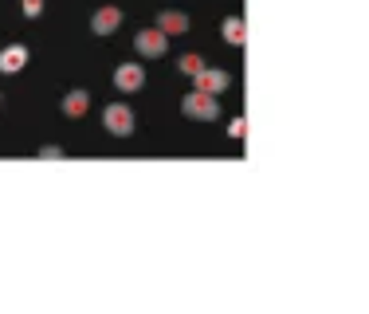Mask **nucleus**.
Returning a JSON list of instances; mask_svg holds the SVG:
<instances>
[{"instance_id":"f257e3e1","label":"nucleus","mask_w":369,"mask_h":314,"mask_svg":"<svg viewBox=\"0 0 369 314\" xmlns=\"http://www.w3.org/2000/svg\"><path fill=\"white\" fill-rule=\"evenodd\" d=\"M181 114L196 118V122H212V118H220V102H216V94H208V91H193V94L181 98Z\"/></svg>"},{"instance_id":"f03ea898","label":"nucleus","mask_w":369,"mask_h":314,"mask_svg":"<svg viewBox=\"0 0 369 314\" xmlns=\"http://www.w3.org/2000/svg\"><path fill=\"white\" fill-rule=\"evenodd\" d=\"M133 51H138L141 59H161V55L169 51V36H165L161 28H141L138 36H133Z\"/></svg>"},{"instance_id":"7ed1b4c3","label":"nucleus","mask_w":369,"mask_h":314,"mask_svg":"<svg viewBox=\"0 0 369 314\" xmlns=\"http://www.w3.org/2000/svg\"><path fill=\"white\" fill-rule=\"evenodd\" d=\"M102 126H106V133H114V138H130L133 133V110L126 106V102H110V106L102 110Z\"/></svg>"},{"instance_id":"20e7f679","label":"nucleus","mask_w":369,"mask_h":314,"mask_svg":"<svg viewBox=\"0 0 369 314\" xmlns=\"http://www.w3.org/2000/svg\"><path fill=\"white\" fill-rule=\"evenodd\" d=\"M193 78V91H208V94H224L228 86H232V75L228 71H216V67H201Z\"/></svg>"},{"instance_id":"39448f33","label":"nucleus","mask_w":369,"mask_h":314,"mask_svg":"<svg viewBox=\"0 0 369 314\" xmlns=\"http://www.w3.org/2000/svg\"><path fill=\"white\" fill-rule=\"evenodd\" d=\"M114 86L122 94H133L146 86V67L141 63H122V67H114Z\"/></svg>"},{"instance_id":"423d86ee","label":"nucleus","mask_w":369,"mask_h":314,"mask_svg":"<svg viewBox=\"0 0 369 314\" xmlns=\"http://www.w3.org/2000/svg\"><path fill=\"white\" fill-rule=\"evenodd\" d=\"M118 24H122V8H114V4H102L98 12L91 16L94 36H110V31H118Z\"/></svg>"},{"instance_id":"0eeeda50","label":"nucleus","mask_w":369,"mask_h":314,"mask_svg":"<svg viewBox=\"0 0 369 314\" xmlns=\"http://www.w3.org/2000/svg\"><path fill=\"white\" fill-rule=\"evenodd\" d=\"M28 67V47L24 44H8L0 51V75H16V71Z\"/></svg>"},{"instance_id":"6e6552de","label":"nucleus","mask_w":369,"mask_h":314,"mask_svg":"<svg viewBox=\"0 0 369 314\" xmlns=\"http://www.w3.org/2000/svg\"><path fill=\"white\" fill-rule=\"evenodd\" d=\"M157 28H161L165 36H185V31H188V16H185V12H173V8H165V12L157 16Z\"/></svg>"},{"instance_id":"1a4fd4ad","label":"nucleus","mask_w":369,"mask_h":314,"mask_svg":"<svg viewBox=\"0 0 369 314\" xmlns=\"http://www.w3.org/2000/svg\"><path fill=\"white\" fill-rule=\"evenodd\" d=\"M220 31H224V44H232V47L248 44V24H243V16H228V20L220 24Z\"/></svg>"},{"instance_id":"9d476101","label":"nucleus","mask_w":369,"mask_h":314,"mask_svg":"<svg viewBox=\"0 0 369 314\" xmlns=\"http://www.w3.org/2000/svg\"><path fill=\"white\" fill-rule=\"evenodd\" d=\"M86 110H91V94L86 91H67L63 94V114L67 118H83Z\"/></svg>"},{"instance_id":"9b49d317","label":"nucleus","mask_w":369,"mask_h":314,"mask_svg":"<svg viewBox=\"0 0 369 314\" xmlns=\"http://www.w3.org/2000/svg\"><path fill=\"white\" fill-rule=\"evenodd\" d=\"M177 67H181V75H196V71L204 67V55H196V51H185L177 59Z\"/></svg>"},{"instance_id":"f8f14e48","label":"nucleus","mask_w":369,"mask_h":314,"mask_svg":"<svg viewBox=\"0 0 369 314\" xmlns=\"http://www.w3.org/2000/svg\"><path fill=\"white\" fill-rule=\"evenodd\" d=\"M243 133H248V118H240V114H236V118H232V126H228V138H232V141H240Z\"/></svg>"},{"instance_id":"ddd939ff","label":"nucleus","mask_w":369,"mask_h":314,"mask_svg":"<svg viewBox=\"0 0 369 314\" xmlns=\"http://www.w3.org/2000/svg\"><path fill=\"white\" fill-rule=\"evenodd\" d=\"M39 12H44V0H24V16H28V20H36Z\"/></svg>"},{"instance_id":"4468645a","label":"nucleus","mask_w":369,"mask_h":314,"mask_svg":"<svg viewBox=\"0 0 369 314\" xmlns=\"http://www.w3.org/2000/svg\"><path fill=\"white\" fill-rule=\"evenodd\" d=\"M39 157H44V161H59L63 149H59V146H44V149H39Z\"/></svg>"}]
</instances>
